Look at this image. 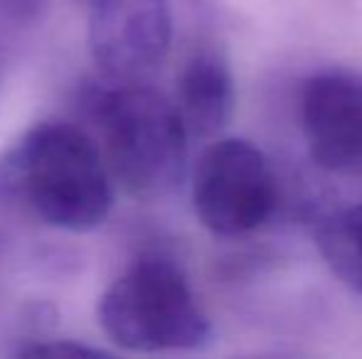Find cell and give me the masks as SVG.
Here are the masks:
<instances>
[{
  "mask_svg": "<svg viewBox=\"0 0 362 359\" xmlns=\"http://www.w3.org/2000/svg\"><path fill=\"white\" fill-rule=\"evenodd\" d=\"M234 74L217 49H197L177 77L175 109L190 138H215L234 114Z\"/></svg>",
  "mask_w": 362,
  "mask_h": 359,
  "instance_id": "7",
  "label": "cell"
},
{
  "mask_svg": "<svg viewBox=\"0 0 362 359\" xmlns=\"http://www.w3.org/2000/svg\"><path fill=\"white\" fill-rule=\"evenodd\" d=\"M81 104L99 133L111 180L144 202L168 197L185 175L187 130L175 104L160 91L131 82L91 87Z\"/></svg>",
  "mask_w": 362,
  "mask_h": 359,
  "instance_id": "2",
  "label": "cell"
},
{
  "mask_svg": "<svg viewBox=\"0 0 362 359\" xmlns=\"http://www.w3.org/2000/svg\"><path fill=\"white\" fill-rule=\"evenodd\" d=\"M0 200L52 229L84 234L114 207V180L96 140L81 128L45 121L0 158Z\"/></svg>",
  "mask_w": 362,
  "mask_h": 359,
  "instance_id": "1",
  "label": "cell"
},
{
  "mask_svg": "<svg viewBox=\"0 0 362 359\" xmlns=\"http://www.w3.org/2000/svg\"><path fill=\"white\" fill-rule=\"evenodd\" d=\"M89 49L109 82L151 77L170 52V0H89Z\"/></svg>",
  "mask_w": 362,
  "mask_h": 359,
  "instance_id": "5",
  "label": "cell"
},
{
  "mask_svg": "<svg viewBox=\"0 0 362 359\" xmlns=\"http://www.w3.org/2000/svg\"><path fill=\"white\" fill-rule=\"evenodd\" d=\"M101 330L126 352H185L212 340V322L187 276L165 256H144L99 298Z\"/></svg>",
  "mask_w": 362,
  "mask_h": 359,
  "instance_id": "3",
  "label": "cell"
},
{
  "mask_svg": "<svg viewBox=\"0 0 362 359\" xmlns=\"http://www.w3.org/2000/svg\"><path fill=\"white\" fill-rule=\"evenodd\" d=\"M18 355H33V357H101L104 352L94 350V347L76 345L74 340H62V342H42V345H30L20 347Z\"/></svg>",
  "mask_w": 362,
  "mask_h": 359,
  "instance_id": "9",
  "label": "cell"
},
{
  "mask_svg": "<svg viewBox=\"0 0 362 359\" xmlns=\"http://www.w3.org/2000/svg\"><path fill=\"white\" fill-rule=\"evenodd\" d=\"M298 114L310 158L328 173L362 178V72L323 69L308 77Z\"/></svg>",
  "mask_w": 362,
  "mask_h": 359,
  "instance_id": "6",
  "label": "cell"
},
{
  "mask_svg": "<svg viewBox=\"0 0 362 359\" xmlns=\"http://www.w3.org/2000/svg\"><path fill=\"white\" fill-rule=\"evenodd\" d=\"M315 246L333 276L362 298V202L325 217L315 229Z\"/></svg>",
  "mask_w": 362,
  "mask_h": 359,
  "instance_id": "8",
  "label": "cell"
},
{
  "mask_svg": "<svg viewBox=\"0 0 362 359\" xmlns=\"http://www.w3.org/2000/svg\"><path fill=\"white\" fill-rule=\"evenodd\" d=\"M279 202L274 168L247 138H219L192 170V207L215 236L237 239L272 219Z\"/></svg>",
  "mask_w": 362,
  "mask_h": 359,
  "instance_id": "4",
  "label": "cell"
}]
</instances>
